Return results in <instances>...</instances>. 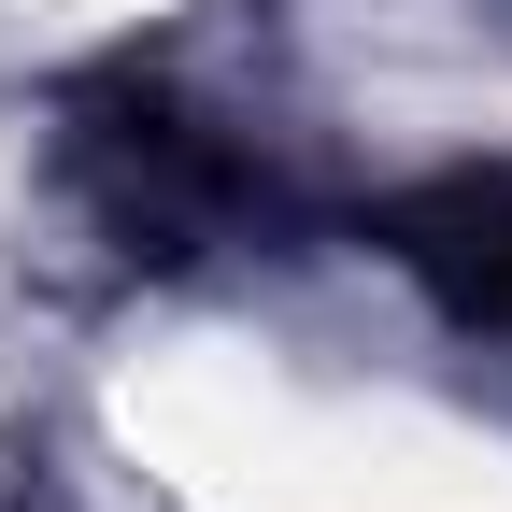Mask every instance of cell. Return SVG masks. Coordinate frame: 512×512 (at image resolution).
Wrapping results in <instances>:
<instances>
[{
    "mask_svg": "<svg viewBox=\"0 0 512 512\" xmlns=\"http://www.w3.org/2000/svg\"><path fill=\"white\" fill-rule=\"evenodd\" d=\"M72 171H86V200L128 256H185V242H214L228 214H256V171L214 143L200 114H171L157 86H86L72 100Z\"/></svg>",
    "mask_w": 512,
    "mask_h": 512,
    "instance_id": "6da1fadb",
    "label": "cell"
},
{
    "mask_svg": "<svg viewBox=\"0 0 512 512\" xmlns=\"http://www.w3.org/2000/svg\"><path fill=\"white\" fill-rule=\"evenodd\" d=\"M370 242L399 256V271L456 313V328L512 342V157H498V171H441V185H413V200H384Z\"/></svg>",
    "mask_w": 512,
    "mask_h": 512,
    "instance_id": "7a4b0ae2",
    "label": "cell"
}]
</instances>
